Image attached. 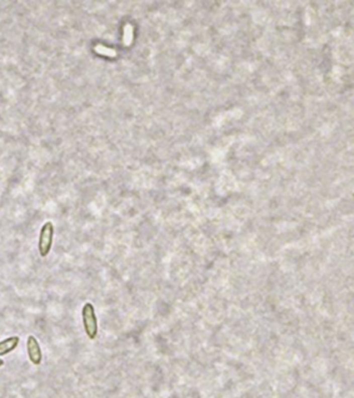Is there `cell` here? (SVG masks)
<instances>
[{
  "label": "cell",
  "instance_id": "1",
  "mask_svg": "<svg viewBox=\"0 0 354 398\" xmlns=\"http://www.w3.org/2000/svg\"><path fill=\"white\" fill-rule=\"evenodd\" d=\"M82 321L86 335L90 339H95L98 334V323L95 308L91 303H86L82 308Z\"/></svg>",
  "mask_w": 354,
  "mask_h": 398
},
{
  "label": "cell",
  "instance_id": "2",
  "mask_svg": "<svg viewBox=\"0 0 354 398\" xmlns=\"http://www.w3.org/2000/svg\"><path fill=\"white\" fill-rule=\"evenodd\" d=\"M53 238V225L51 222H47L42 227L39 241V250L42 257H46L49 254L52 246Z\"/></svg>",
  "mask_w": 354,
  "mask_h": 398
},
{
  "label": "cell",
  "instance_id": "3",
  "mask_svg": "<svg viewBox=\"0 0 354 398\" xmlns=\"http://www.w3.org/2000/svg\"><path fill=\"white\" fill-rule=\"evenodd\" d=\"M27 353L30 361L35 365H40L42 362V351L40 344L35 336H29L27 339Z\"/></svg>",
  "mask_w": 354,
  "mask_h": 398
},
{
  "label": "cell",
  "instance_id": "4",
  "mask_svg": "<svg viewBox=\"0 0 354 398\" xmlns=\"http://www.w3.org/2000/svg\"><path fill=\"white\" fill-rule=\"evenodd\" d=\"M19 341H20L19 337L15 336V337L7 338L4 341L0 342V356L3 357L5 355L9 354L10 352L14 351V349L16 348V346L19 344Z\"/></svg>",
  "mask_w": 354,
  "mask_h": 398
},
{
  "label": "cell",
  "instance_id": "5",
  "mask_svg": "<svg viewBox=\"0 0 354 398\" xmlns=\"http://www.w3.org/2000/svg\"><path fill=\"white\" fill-rule=\"evenodd\" d=\"M133 40V27L130 24H127L124 28V45L130 46Z\"/></svg>",
  "mask_w": 354,
  "mask_h": 398
},
{
  "label": "cell",
  "instance_id": "6",
  "mask_svg": "<svg viewBox=\"0 0 354 398\" xmlns=\"http://www.w3.org/2000/svg\"><path fill=\"white\" fill-rule=\"evenodd\" d=\"M95 50H96L97 53L102 54V55H106V56H109V57L117 56L116 50L111 49V48H107V47H105L103 45H97L95 47Z\"/></svg>",
  "mask_w": 354,
  "mask_h": 398
},
{
  "label": "cell",
  "instance_id": "7",
  "mask_svg": "<svg viewBox=\"0 0 354 398\" xmlns=\"http://www.w3.org/2000/svg\"><path fill=\"white\" fill-rule=\"evenodd\" d=\"M3 365H4V361L0 359V366H3Z\"/></svg>",
  "mask_w": 354,
  "mask_h": 398
}]
</instances>
